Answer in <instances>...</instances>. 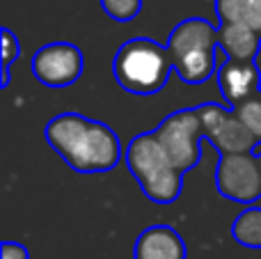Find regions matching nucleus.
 <instances>
[{
	"instance_id": "6e6552de",
	"label": "nucleus",
	"mask_w": 261,
	"mask_h": 259,
	"mask_svg": "<svg viewBox=\"0 0 261 259\" xmlns=\"http://www.w3.org/2000/svg\"><path fill=\"white\" fill-rule=\"evenodd\" d=\"M32 76L46 87H69L83 76L85 58L78 46L69 41L46 44L30 60Z\"/></svg>"
},
{
	"instance_id": "f3484780",
	"label": "nucleus",
	"mask_w": 261,
	"mask_h": 259,
	"mask_svg": "<svg viewBox=\"0 0 261 259\" xmlns=\"http://www.w3.org/2000/svg\"><path fill=\"white\" fill-rule=\"evenodd\" d=\"M0 252H3V257L0 259H30L28 248L21 246V243H16V241H3Z\"/></svg>"
},
{
	"instance_id": "f8f14e48",
	"label": "nucleus",
	"mask_w": 261,
	"mask_h": 259,
	"mask_svg": "<svg viewBox=\"0 0 261 259\" xmlns=\"http://www.w3.org/2000/svg\"><path fill=\"white\" fill-rule=\"evenodd\" d=\"M220 23H236L261 35V0H213Z\"/></svg>"
},
{
	"instance_id": "9d476101",
	"label": "nucleus",
	"mask_w": 261,
	"mask_h": 259,
	"mask_svg": "<svg viewBox=\"0 0 261 259\" xmlns=\"http://www.w3.org/2000/svg\"><path fill=\"white\" fill-rule=\"evenodd\" d=\"M188 250L181 234L170 225H151L140 232L133 259H186Z\"/></svg>"
},
{
	"instance_id": "f03ea898",
	"label": "nucleus",
	"mask_w": 261,
	"mask_h": 259,
	"mask_svg": "<svg viewBox=\"0 0 261 259\" xmlns=\"http://www.w3.org/2000/svg\"><path fill=\"white\" fill-rule=\"evenodd\" d=\"M174 69L167 46L147 37L124 41L113 60V73L122 90L135 96L158 94L170 81Z\"/></svg>"
},
{
	"instance_id": "dca6fc26",
	"label": "nucleus",
	"mask_w": 261,
	"mask_h": 259,
	"mask_svg": "<svg viewBox=\"0 0 261 259\" xmlns=\"http://www.w3.org/2000/svg\"><path fill=\"white\" fill-rule=\"evenodd\" d=\"M0 35H3V81H0V85L7 87L9 85V67H12V62L21 55V44H18L16 35H14L9 28H3Z\"/></svg>"
},
{
	"instance_id": "423d86ee",
	"label": "nucleus",
	"mask_w": 261,
	"mask_h": 259,
	"mask_svg": "<svg viewBox=\"0 0 261 259\" xmlns=\"http://www.w3.org/2000/svg\"><path fill=\"white\" fill-rule=\"evenodd\" d=\"M202 119V133L208 138L220 156L227 154H254L259 147L257 138L245 128L234 110L220 103H202L197 108Z\"/></svg>"
},
{
	"instance_id": "9b49d317",
	"label": "nucleus",
	"mask_w": 261,
	"mask_h": 259,
	"mask_svg": "<svg viewBox=\"0 0 261 259\" xmlns=\"http://www.w3.org/2000/svg\"><path fill=\"white\" fill-rule=\"evenodd\" d=\"M218 46L231 60H257L261 50V35L245 25L220 23V28H218Z\"/></svg>"
},
{
	"instance_id": "6ab92c4d",
	"label": "nucleus",
	"mask_w": 261,
	"mask_h": 259,
	"mask_svg": "<svg viewBox=\"0 0 261 259\" xmlns=\"http://www.w3.org/2000/svg\"><path fill=\"white\" fill-rule=\"evenodd\" d=\"M259 96H261V92H259Z\"/></svg>"
},
{
	"instance_id": "2eb2a0df",
	"label": "nucleus",
	"mask_w": 261,
	"mask_h": 259,
	"mask_svg": "<svg viewBox=\"0 0 261 259\" xmlns=\"http://www.w3.org/2000/svg\"><path fill=\"white\" fill-rule=\"evenodd\" d=\"M101 7L113 21L128 23L142 9V0H101Z\"/></svg>"
},
{
	"instance_id": "20e7f679",
	"label": "nucleus",
	"mask_w": 261,
	"mask_h": 259,
	"mask_svg": "<svg viewBox=\"0 0 261 259\" xmlns=\"http://www.w3.org/2000/svg\"><path fill=\"white\" fill-rule=\"evenodd\" d=\"M126 168L140 184V191L156 204H172L181 195V177L176 165L153 133H140L126 147Z\"/></svg>"
},
{
	"instance_id": "ddd939ff",
	"label": "nucleus",
	"mask_w": 261,
	"mask_h": 259,
	"mask_svg": "<svg viewBox=\"0 0 261 259\" xmlns=\"http://www.w3.org/2000/svg\"><path fill=\"white\" fill-rule=\"evenodd\" d=\"M231 237L245 248H261V206L252 204L236 216Z\"/></svg>"
},
{
	"instance_id": "39448f33",
	"label": "nucleus",
	"mask_w": 261,
	"mask_h": 259,
	"mask_svg": "<svg viewBox=\"0 0 261 259\" xmlns=\"http://www.w3.org/2000/svg\"><path fill=\"white\" fill-rule=\"evenodd\" d=\"M163 149L167 151L170 161L176 165L181 174L193 170L202 159V149H199V138L202 133V119H199L197 108H186L176 110V113L167 115L158 128L153 131Z\"/></svg>"
},
{
	"instance_id": "1a4fd4ad",
	"label": "nucleus",
	"mask_w": 261,
	"mask_h": 259,
	"mask_svg": "<svg viewBox=\"0 0 261 259\" xmlns=\"http://www.w3.org/2000/svg\"><path fill=\"white\" fill-rule=\"evenodd\" d=\"M218 87L231 108L261 92V69L254 60H231L218 46Z\"/></svg>"
},
{
	"instance_id": "f257e3e1",
	"label": "nucleus",
	"mask_w": 261,
	"mask_h": 259,
	"mask_svg": "<svg viewBox=\"0 0 261 259\" xmlns=\"http://www.w3.org/2000/svg\"><path fill=\"white\" fill-rule=\"evenodd\" d=\"M46 142L71 170L83 174L108 172L122 161L119 136L103 122L81 113L55 115L44 128Z\"/></svg>"
},
{
	"instance_id": "7ed1b4c3",
	"label": "nucleus",
	"mask_w": 261,
	"mask_h": 259,
	"mask_svg": "<svg viewBox=\"0 0 261 259\" xmlns=\"http://www.w3.org/2000/svg\"><path fill=\"white\" fill-rule=\"evenodd\" d=\"M167 50L172 55L176 73L188 85L206 83L218 73V28L206 18H186L167 39Z\"/></svg>"
},
{
	"instance_id": "4468645a",
	"label": "nucleus",
	"mask_w": 261,
	"mask_h": 259,
	"mask_svg": "<svg viewBox=\"0 0 261 259\" xmlns=\"http://www.w3.org/2000/svg\"><path fill=\"white\" fill-rule=\"evenodd\" d=\"M231 110L239 115V119L245 124V128L257 138V142H261V96L259 94L252 96V99L243 101L241 106H236Z\"/></svg>"
},
{
	"instance_id": "a211bd4d",
	"label": "nucleus",
	"mask_w": 261,
	"mask_h": 259,
	"mask_svg": "<svg viewBox=\"0 0 261 259\" xmlns=\"http://www.w3.org/2000/svg\"><path fill=\"white\" fill-rule=\"evenodd\" d=\"M259 168H261V151H259Z\"/></svg>"
},
{
	"instance_id": "0eeeda50",
	"label": "nucleus",
	"mask_w": 261,
	"mask_h": 259,
	"mask_svg": "<svg viewBox=\"0 0 261 259\" xmlns=\"http://www.w3.org/2000/svg\"><path fill=\"white\" fill-rule=\"evenodd\" d=\"M216 188L222 197L252 206L261 200V168L254 154H227L216 165Z\"/></svg>"
}]
</instances>
